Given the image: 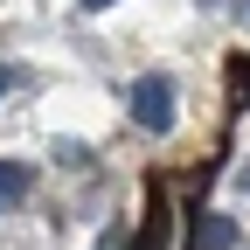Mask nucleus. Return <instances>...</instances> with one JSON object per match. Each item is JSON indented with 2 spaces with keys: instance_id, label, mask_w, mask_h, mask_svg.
Here are the masks:
<instances>
[{
  "instance_id": "1",
  "label": "nucleus",
  "mask_w": 250,
  "mask_h": 250,
  "mask_svg": "<svg viewBox=\"0 0 250 250\" xmlns=\"http://www.w3.org/2000/svg\"><path fill=\"white\" fill-rule=\"evenodd\" d=\"M132 118L146 125V132H167L174 125V83L167 77H139L132 83Z\"/></svg>"
},
{
  "instance_id": "2",
  "label": "nucleus",
  "mask_w": 250,
  "mask_h": 250,
  "mask_svg": "<svg viewBox=\"0 0 250 250\" xmlns=\"http://www.w3.org/2000/svg\"><path fill=\"white\" fill-rule=\"evenodd\" d=\"M21 195H28V167H21V160H0V208L21 202Z\"/></svg>"
},
{
  "instance_id": "3",
  "label": "nucleus",
  "mask_w": 250,
  "mask_h": 250,
  "mask_svg": "<svg viewBox=\"0 0 250 250\" xmlns=\"http://www.w3.org/2000/svg\"><path fill=\"white\" fill-rule=\"evenodd\" d=\"M229 243H236L229 215H208V223H202V250H229Z\"/></svg>"
},
{
  "instance_id": "4",
  "label": "nucleus",
  "mask_w": 250,
  "mask_h": 250,
  "mask_svg": "<svg viewBox=\"0 0 250 250\" xmlns=\"http://www.w3.org/2000/svg\"><path fill=\"white\" fill-rule=\"evenodd\" d=\"M7 83H14V70H7V62H0V90H7Z\"/></svg>"
},
{
  "instance_id": "5",
  "label": "nucleus",
  "mask_w": 250,
  "mask_h": 250,
  "mask_svg": "<svg viewBox=\"0 0 250 250\" xmlns=\"http://www.w3.org/2000/svg\"><path fill=\"white\" fill-rule=\"evenodd\" d=\"M77 7H111V0H77Z\"/></svg>"
}]
</instances>
